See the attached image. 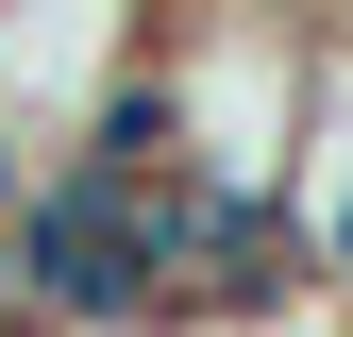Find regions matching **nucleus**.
<instances>
[{
    "label": "nucleus",
    "instance_id": "1",
    "mask_svg": "<svg viewBox=\"0 0 353 337\" xmlns=\"http://www.w3.org/2000/svg\"><path fill=\"white\" fill-rule=\"evenodd\" d=\"M17 287H34V337H152L168 320V287H152V186L51 152V186L17 220Z\"/></svg>",
    "mask_w": 353,
    "mask_h": 337
},
{
    "label": "nucleus",
    "instance_id": "2",
    "mask_svg": "<svg viewBox=\"0 0 353 337\" xmlns=\"http://www.w3.org/2000/svg\"><path fill=\"white\" fill-rule=\"evenodd\" d=\"M152 34H168V0H0V118L51 152L101 135L152 84Z\"/></svg>",
    "mask_w": 353,
    "mask_h": 337
}]
</instances>
